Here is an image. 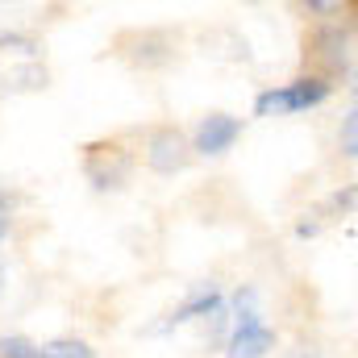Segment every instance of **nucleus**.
Segmentation results:
<instances>
[{
    "label": "nucleus",
    "mask_w": 358,
    "mask_h": 358,
    "mask_svg": "<svg viewBox=\"0 0 358 358\" xmlns=\"http://www.w3.org/2000/svg\"><path fill=\"white\" fill-rule=\"evenodd\" d=\"M334 84L325 76H300L292 84H279L255 96V117H296V113H308L317 104L329 100Z\"/></svg>",
    "instance_id": "nucleus-1"
},
{
    "label": "nucleus",
    "mask_w": 358,
    "mask_h": 358,
    "mask_svg": "<svg viewBox=\"0 0 358 358\" xmlns=\"http://www.w3.org/2000/svg\"><path fill=\"white\" fill-rule=\"evenodd\" d=\"M84 171H88L96 192H117L129 179V171H134V159L117 142H96V146H88V155H84Z\"/></svg>",
    "instance_id": "nucleus-2"
},
{
    "label": "nucleus",
    "mask_w": 358,
    "mask_h": 358,
    "mask_svg": "<svg viewBox=\"0 0 358 358\" xmlns=\"http://www.w3.org/2000/svg\"><path fill=\"white\" fill-rule=\"evenodd\" d=\"M225 304V296H221V287L217 283H204V287H196L179 308H171L167 317H159V321H150L142 334L146 338H163V334H171V329H179V325H187V321H196V317H213L217 308Z\"/></svg>",
    "instance_id": "nucleus-3"
},
{
    "label": "nucleus",
    "mask_w": 358,
    "mask_h": 358,
    "mask_svg": "<svg viewBox=\"0 0 358 358\" xmlns=\"http://www.w3.org/2000/svg\"><path fill=\"white\" fill-rule=\"evenodd\" d=\"M187 159H192V142L179 134L176 125H163V129L150 134V142H146V163H150V171L176 176V171L187 167Z\"/></svg>",
    "instance_id": "nucleus-4"
},
{
    "label": "nucleus",
    "mask_w": 358,
    "mask_h": 358,
    "mask_svg": "<svg viewBox=\"0 0 358 358\" xmlns=\"http://www.w3.org/2000/svg\"><path fill=\"white\" fill-rule=\"evenodd\" d=\"M238 138H242V121H238V117H229V113H208V117L196 125L192 150H200V155L217 159V155L234 150V142H238Z\"/></svg>",
    "instance_id": "nucleus-5"
},
{
    "label": "nucleus",
    "mask_w": 358,
    "mask_h": 358,
    "mask_svg": "<svg viewBox=\"0 0 358 358\" xmlns=\"http://www.w3.org/2000/svg\"><path fill=\"white\" fill-rule=\"evenodd\" d=\"M271 350H275V329L267 321L234 325L225 334V358H267Z\"/></svg>",
    "instance_id": "nucleus-6"
},
{
    "label": "nucleus",
    "mask_w": 358,
    "mask_h": 358,
    "mask_svg": "<svg viewBox=\"0 0 358 358\" xmlns=\"http://www.w3.org/2000/svg\"><path fill=\"white\" fill-rule=\"evenodd\" d=\"M313 46H317V55L329 63L334 76H350V29H342V25H325V29L313 38Z\"/></svg>",
    "instance_id": "nucleus-7"
},
{
    "label": "nucleus",
    "mask_w": 358,
    "mask_h": 358,
    "mask_svg": "<svg viewBox=\"0 0 358 358\" xmlns=\"http://www.w3.org/2000/svg\"><path fill=\"white\" fill-rule=\"evenodd\" d=\"M225 313H234V317H229L234 325L263 321V313H259V292H255V287H238V292L229 296V308H225Z\"/></svg>",
    "instance_id": "nucleus-8"
},
{
    "label": "nucleus",
    "mask_w": 358,
    "mask_h": 358,
    "mask_svg": "<svg viewBox=\"0 0 358 358\" xmlns=\"http://www.w3.org/2000/svg\"><path fill=\"white\" fill-rule=\"evenodd\" d=\"M38 358H96V350L84 338H55V342L38 346Z\"/></svg>",
    "instance_id": "nucleus-9"
},
{
    "label": "nucleus",
    "mask_w": 358,
    "mask_h": 358,
    "mask_svg": "<svg viewBox=\"0 0 358 358\" xmlns=\"http://www.w3.org/2000/svg\"><path fill=\"white\" fill-rule=\"evenodd\" d=\"M0 358H38V342L25 334H8L0 338Z\"/></svg>",
    "instance_id": "nucleus-10"
},
{
    "label": "nucleus",
    "mask_w": 358,
    "mask_h": 358,
    "mask_svg": "<svg viewBox=\"0 0 358 358\" xmlns=\"http://www.w3.org/2000/svg\"><path fill=\"white\" fill-rule=\"evenodd\" d=\"M342 155H346V159H355L358 155V113L355 108L342 117Z\"/></svg>",
    "instance_id": "nucleus-11"
},
{
    "label": "nucleus",
    "mask_w": 358,
    "mask_h": 358,
    "mask_svg": "<svg viewBox=\"0 0 358 358\" xmlns=\"http://www.w3.org/2000/svg\"><path fill=\"white\" fill-rule=\"evenodd\" d=\"M325 213H338V217H350V213H355V187L346 183L342 192H334V196H329V204H325Z\"/></svg>",
    "instance_id": "nucleus-12"
},
{
    "label": "nucleus",
    "mask_w": 358,
    "mask_h": 358,
    "mask_svg": "<svg viewBox=\"0 0 358 358\" xmlns=\"http://www.w3.org/2000/svg\"><path fill=\"white\" fill-rule=\"evenodd\" d=\"M0 46L4 50H17V55H38L34 38H21V34H0Z\"/></svg>",
    "instance_id": "nucleus-13"
},
{
    "label": "nucleus",
    "mask_w": 358,
    "mask_h": 358,
    "mask_svg": "<svg viewBox=\"0 0 358 358\" xmlns=\"http://www.w3.org/2000/svg\"><path fill=\"white\" fill-rule=\"evenodd\" d=\"M317 229H321V221H300L296 225V238H317Z\"/></svg>",
    "instance_id": "nucleus-14"
},
{
    "label": "nucleus",
    "mask_w": 358,
    "mask_h": 358,
    "mask_svg": "<svg viewBox=\"0 0 358 358\" xmlns=\"http://www.w3.org/2000/svg\"><path fill=\"white\" fill-rule=\"evenodd\" d=\"M304 13H338V4H321V0H308V4H300Z\"/></svg>",
    "instance_id": "nucleus-15"
},
{
    "label": "nucleus",
    "mask_w": 358,
    "mask_h": 358,
    "mask_svg": "<svg viewBox=\"0 0 358 358\" xmlns=\"http://www.w3.org/2000/svg\"><path fill=\"white\" fill-rule=\"evenodd\" d=\"M8 238V217H0V242Z\"/></svg>",
    "instance_id": "nucleus-16"
},
{
    "label": "nucleus",
    "mask_w": 358,
    "mask_h": 358,
    "mask_svg": "<svg viewBox=\"0 0 358 358\" xmlns=\"http://www.w3.org/2000/svg\"><path fill=\"white\" fill-rule=\"evenodd\" d=\"M0 287H4V267H0Z\"/></svg>",
    "instance_id": "nucleus-17"
}]
</instances>
